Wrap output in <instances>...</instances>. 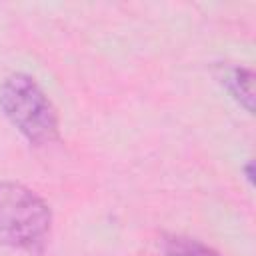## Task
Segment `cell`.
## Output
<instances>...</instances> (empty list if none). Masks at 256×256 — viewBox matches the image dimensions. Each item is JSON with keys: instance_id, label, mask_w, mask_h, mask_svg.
Returning a JSON list of instances; mask_svg holds the SVG:
<instances>
[{"instance_id": "6da1fadb", "label": "cell", "mask_w": 256, "mask_h": 256, "mask_svg": "<svg viewBox=\"0 0 256 256\" xmlns=\"http://www.w3.org/2000/svg\"><path fill=\"white\" fill-rule=\"evenodd\" d=\"M52 212L30 188L0 182V244L40 252L50 236Z\"/></svg>"}, {"instance_id": "277c9868", "label": "cell", "mask_w": 256, "mask_h": 256, "mask_svg": "<svg viewBox=\"0 0 256 256\" xmlns=\"http://www.w3.org/2000/svg\"><path fill=\"white\" fill-rule=\"evenodd\" d=\"M164 256H222L214 248L188 236H170L164 242Z\"/></svg>"}, {"instance_id": "3957f363", "label": "cell", "mask_w": 256, "mask_h": 256, "mask_svg": "<svg viewBox=\"0 0 256 256\" xmlns=\"http://www.w3.org/2000/svg\"><path fill=\"white\" fill-rule=\"evenodd\" d=\"M228 92L248 110H254V74L248 68H228L222 76Z\"/></svg>"}, {"instance_id": "7a4b0ae2", "label": "cell", "mask_w": 256, "mask_h": 256, "mask_svg": "<svg viewBox=\"0 0 256 256\" xmlns=\"http://www.w3.org/2000/svg\"><path fill=\"white\" fill-rule=\"evenodd\" d=\"M0 106L16 130L36 146L58 138V114L46 92L28 74H12L0 88Z\"/></svg>"}]
</instances>
